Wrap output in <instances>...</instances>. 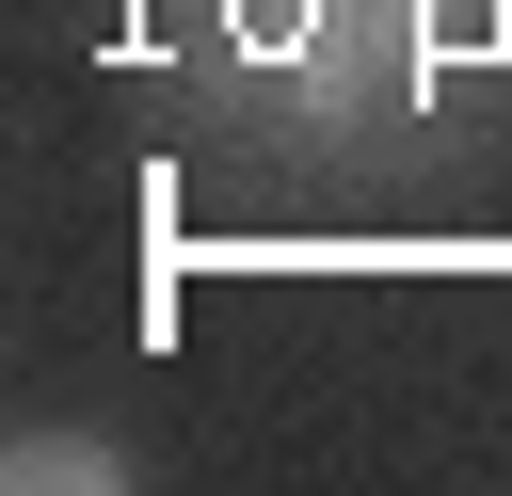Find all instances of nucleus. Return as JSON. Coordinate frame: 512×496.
I'll list each match as a JSON object with an SVG mask.
<instances>
[{"label": "nucleus", "instance_id": "1", "mask_svg": "<svg viewBox=\"0 0 512 496\" xmlns=\"http://www.w3.org/2000/svg\"><path fill=\"white\" fill-rule=\"evenodd\" d=\"M128 464L96 448V432H16V496H112Z\"/></svg>", "mask_w": 512, "mask_h": 496}]
</instances>
